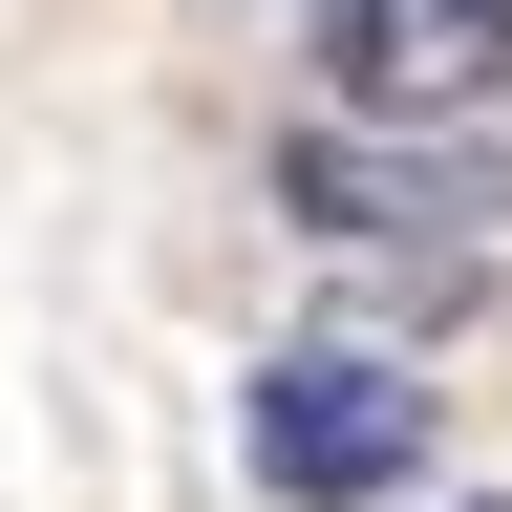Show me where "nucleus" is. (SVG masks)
<instances>
[{
  "label": "nucleus",
  "instance_id": "f257e3e1",
  "mask_svg": "<svg viewBox=\"0 0 512 512\" xmlns=\"http://www.w3.org/2000/svg\"><path fill=\"white\" fill-rule=\"evenodd\" d=\"M427 427H448V384L406 342H363V320H320V342H278L235 384V448H256V491H299V512H384L427 470Z\"/></svg>",
  "mask_w": 512,
  "mask_h": 512
},
{
  "label": "nucleus",
  "instance_id": "f03ea898",
  "mask_svg": "<svg viewBox=\"0 0 512 512\" xmlns=\"http://www.w3.org/2000/svg\"><path fill=\"white\" fill-rule=\"evenodd\" d=\"M342 128H512V0H299Z\"/></svg>",
  "mask_w": 512,
  "mask_h": 512
},
{
  "label": "nucleus",
  "instance_id": "7ed1b4c3",
  "mask_svg": "<svg viewBox=\"0 0 512 512\" xmlns=\"http://www.w3.org/2000/svg\"><path fill=\"white\" fill-rule=\"evenodd\" d=\"M448 512H491V491H448Z\"/></svg>",
  "mask_w": 512,
  "mask_h": 512
}]
</instances>
